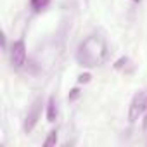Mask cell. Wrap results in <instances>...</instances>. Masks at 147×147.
Segmentation results:
<instances>
[{
    "label": "cell",
    "mask_w": 147,
    "mask_h": 147,
    "mask_svg": "<svg viewBox=\"0 0 147 147\" xmlns=\"http://www.w3.org/2000/svg\"><path fill=\"white\" fill-rule=\"evenodd\" d=\"M107 57V43L99 35H90L78 45L76 61L83 67H95L100 66Z\"/></svg>",
    "instance_id": "cell-1"
},
{
    "label": "cell",
    "mask_w": 147,
    "mask_h": 147,
    "mask_svg": "<svg viewBox=\"0 0 147 147\" xmlns=\"http://www.w3.org/2000/svg\"><path fill=\"white\" fill-rule=\"evenodd\" d=\"M145 106H147V94L144 92H137L128 106V121L130 123H135L145 111Z\"/></svg>",
    "instance_id": "cell-2"
},
{
    "label": "cell",
    "mask_w": 147,
    "mask_h": 147,
    "mask_svg": "<svg viewBox=\"0 0 147 147\" xmlns=\"http://www.w3.org/2000/svg\"><path fill=\"white\" fill-rule=\"evenodd\" d=\"M42 106H43V100H42V97H38V99L33 100L31 107L28 109V114H26V119H24V125H23L26 133H30L36 126V123H38V119L42 116Z\"/></svg>",
    "instance_id": "cell-3"
},
{
    "label": "cell",
    "mask_w": 147,
    "mask_h": 147,
    "mask_svg": "<svg viewBox=\"0 0 147 147\" xmlns=\"http://www.w3.org/2000/svg\"><path fill=\"white\" fill-rule=\"evenodd\" d=\"M26 62V43L24 40H16L11 45V64L14 67H23Z\"/></svg>",
    "instance_id": "cell-4"
},
{
    "label": "cell",
    "mask_w": 147,
    "mask_h": 147,
    "mask_svg": "<svg viewBox=\"0 0 147 147\" xmlns=\"http://www.w3.org/2000/svg\"><path fill=\"white\" fill-rule=\"evenodd\" d=\"M57 116H59L57 100H55V97H50L49 102H47V119H49L50 123H54V121L57 119Z\"/></svg>",
    "instance_id": "cell-5"
},
{
    "label": "cell",
    "mask_w": 147,
    "mask_h": 147,
    "mask_svg": "<svg viewBox=\"0 0 147 147\" xmlns=\"http://www.w3.org/2000/svg\"><path fill=\"white\" fill-rule=\"evenodd\" d=\"M49 4H50V0H30V5L35 12H40V11L47 9Z\"/></svg>",
    "instance_id": "cell-6"
},
{
    "label": "cell",
    "mask_w": 147,
    "mask_h": 147,
    "mask_svg": "<svg viewBox=\"0 0 147 147\" xmlns=\"http://www.w3.org/2000/svg\"><path fill=\"white\" fill-rule=\"evenodd\" d=\"M55 144H57V130H52L49 133V137L43 140V147H52Z\"/></svg>",
    "instance_id": "cell-7"
},
{
    "label": "cell",
    "mask_w": 147,
    "mask_h": 147,
    "mask_svg": "<svg viewBox=\"0 0 147 147\" xmlns=\"http://www.w3.org/2000/svg\"><path fill=\"white\" fill-rule=\"evenodd\" d=\"M130 64H131V61H130L128 57H119V59L114 62V67H116V69H126Z\"/></svg>",
    "instance_id": "cell-8"
},
{
    "label": "cell",
    "mask_w": 147,
    "mask_h": 147,
    "mask_svg": "<svg viewBox=\"0 0 147 147\" xmlns=\"http://www.w3.org/2000/svg\"><path fill=\"white\" fill-rule=\"evenodd\" d=\"M78 97H80V90H78V88H73V90L69 92V95H67V100H69V102H75Z\"/></svg>",
    "instance_id": "cell-9"
},
{
    "label": "cell",
    "mask_w": 147,
    "mask_h": 147,
    "mask_svg": "<svg viewBox=\"0 0 147 147\" xmlns=\"http://www.w3.org/2000/svg\"><path fill=\"white\" fill-rule=\"evenodd\" d=\"M90 78H92V76L88 75V73H85V75H80V76H78V83H88Z\"/></svg>",
    "instance_id": "cell-10"
},
{
    "label": "cell",
    "mask_w": 147,
    "mask_h": 147,
    "mask_svg": "<svg viewBox=\"0 0 147 147\" xmlns=\"http://www.w3.org/2000/svg\"><path fill=\"white\" fill-rule=\"evenodd\" d=\"M142 128H144V131H147V106H145V111H144V119H142Z\"/></svg>",
    "instance_id": "cell-11"
},
{
    "label": "cell",
    "mask_w": 147,
    "mask_h": 147,
    "mask_svg": "<svg viewBox=\"0 0 147 147\" xmlns=\"http://www.w3.org/2000/svg\"><path fill=\"white\" fill-rule=\"evenodd\" d=\"M131 2H140V0H131Z\"/></svg>",
    "instance_id": "cell-12"
}]
</instances>
